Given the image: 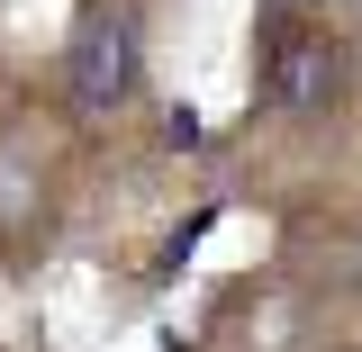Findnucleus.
Returning a JSON list of instances; mask_svg holds the SVG:
<instances>
[{
	"mask_svg": "<svg viewBox=\"0 0 362 352\" xmlns=\"http://www.w3.org/2000/svg\"><path fill=\"white\" fill-rule=\"evenodd\" d=\"M136 73H145V45H136V18L127 9H90L73 45H64V90H73V109L100 118V109H127L136 99Z\"/></svg>",
	"mask_w": 362,
	"mask_h": 352,
	"instance_id": "1",
	"label": "nucleus"
},
{
	"mask_svg": "<svg viewBox=\"0 0 362 352\" xmlns=\"http://www.w3.org/2000/svg\"><path fill=\"white\" fill-rule=\"evenodd\" d=\"M326 90H335V45L317 37V28H281L272 54H263V99L299 118V109H317Z\"/></svg>",
	"mask_w": 362,
	"mask_h": 352,
	"instance_id": "2",
	"label": "nucleus"
}]
</instances>
